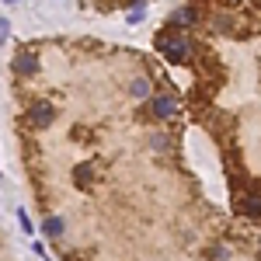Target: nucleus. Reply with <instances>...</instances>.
I'll list each match as a JSON object with an SVG mask.
<instances>
[{
  "label": "nucleus",
  "instance_id": "f257e3e1",
  "mask_svg": "<svg viewBox=\"0 0 261 261\" xmlns=\"http://www.w3.org/2000/svg\"><path fill=\"white\" fill-rule=\"evenodd\" d=\"M157 49L174 63H185L188 56H192V45L181 39V35H161V39H157Z\"/></svg>",
  "mask_w": 261,
  "mask_h": 261
},
{
  "label": "nucleus",
  "instance_id": "f03ea898",
  "mask_svg": "<svg viewBox=\"0 0 261 261\" xmlns=\"http://www.w3.org/2000/svg\"><path fill=\"white\" fill-rule=\"evenodd\" d=\"M56 119V108L49 105V101H35L32 108H28V122L35 125V129H45V125H53Z\"/></svg>",
  "mask_w": 261,
  "mask_h": 261
},
{
  "label": "nucleus",
  "instance_id": "7ed1b4c3",
  "mask_svg": "<svg viewBox=\"0 0 261 261\" xmlns=\"http://www.w3.org/2000/svg\"><path fill=\"white\" fill-rule=\"evenodd\" d=\"M150 108H153V115H161V119H174L181 112V105L174 94H157V98L150 101Z\"/></svg>",
  "mask_w": 261,
  "mask_h": 261
},
{
  "label": "nucleus",
  "instance_id": "20e7f679",
  "mask_svg": "<svg viewBox=\"0 0 261 261\" xmlns=\"http://www.w3.org/2000/svg\"><path fill=\"white\" fill-rule=\"evenodd\" d=\"M14 73H21V77H32V73H39V60H35V56H28V53L14 56Z\"/></svg>",
  "mask_w": 261,
  "mask_h": 261
},
{
  "label": "nucleus",
  "instance_id": "39448f33",
  "mask_svg": "<svg viewBox=\"0 0 261 261\" xmlns=\"http://www.w3.org/2000/svg\"><path fill=\"white\" fill-rule=\"evenodd\" d=\"M241 209H244V213H247V216H261V192H258V188H254V192H247V195H244Z\"/></svg>",
  "mask_w": 261,
  "mask_h": 261
},
{
  "label": "nucleus",
  "instance_id": "423d86ee",
  "mask_svg": "<svg viewBox=\"0 0 261 261\" xmlns=\"http://www.w3.org/2000/svg\"><path fill=\"white\" fill-rule=\"evenodd\" d=\"M171 21H174V24H181V28H188V24H195V21H199V14H195L192 7H178V11L171 14Z\"/></svg>",
  "mask_w": 261,
  "mask_h": 261
},
{
  "label": "nucleus",
  "instance_id": "0eeeda50",
  "mask_svg": "<svg viewBox=\"0 0 261 261\" xmlns=\"http://www.w3.org/2000/svg\"><path fill=\"white\" fill-rule=\"evenodd\" d=\"M91 181H94V167H91V164H81V167L73 171V185H77V188H87Z\"/></svg>",
  "mask_w": 261,
  "mask_h": 261
},
{
  "label": "nucleus",
  "instance_id": "6e6552de",
  "mask_svg": "<svg viewBox=\"0 0 261 261\" xmlns=\"http://www.w3.org/2000/svg\"><path fill=\"white\" fill-rule=\"evenodd\" d=\"M42 226H45V233H49V237H63V220H56V216H53V220H45Z\"/></svg>",
  "mask_w": 261,
  "mask_h": 261
},
{
  "label": "nucleus",
  "instance_id": "1a4fd4ad",
  "mask_svg": "<svg viewBox=\"0 0 261 261\" xmlns=\"http://www.w3.org/2000/svg\"><path fill=\"white\" fill-rule=\"evenodd\" d=\"M216 28H220V32H233V18H230V14H220V18H216Z\"/></svg>",
  "mask_w": 261,
  "mask_h": 261
},
{
  "label": "nucleus",
  "instance_id": "9d476101",
  "mask_svg": "<svg viewBox=\"0 0 261 261\" xmlns=\"http://www.w3.org/2000/svg\"><path fill=\"white\" fill-rule=\"evenodd\" d=\"M133 94H136V98H146V94H150V84H146V81H136V84H133Z\"/></svg>",
  "mask_w": 261,
  "mask_h": 261
},
{
  "label": "nucleus",
  "instance_id": "9b49d317",
  "mask_svg": "<svg viewBox=\"0 0 261 261\" xmlns=\"http://www.w3.org/2000/svg\"><path fill=\"white\" fill-rule=\"evenodd\" d=\"M4 39H7V21L0 18V45H4Z\"/></svg>",
  "mask_w": 261,
  "mask_h": 261
},
{
  "label": "nucleus",
  "instance_id": "f8f14e48",
  "mask_svg": "<svg viewBox=\"0 0 261 261\" xmlns=\"http://www.w3.org/2000/svg\"><path fill=\"white\" fill-rule=\"evenodd\" d=\"M4 4H14V0H4Z\"/></svg>",
  "mask_w": 261,
  "mask_h": 261
}]
</instances>
